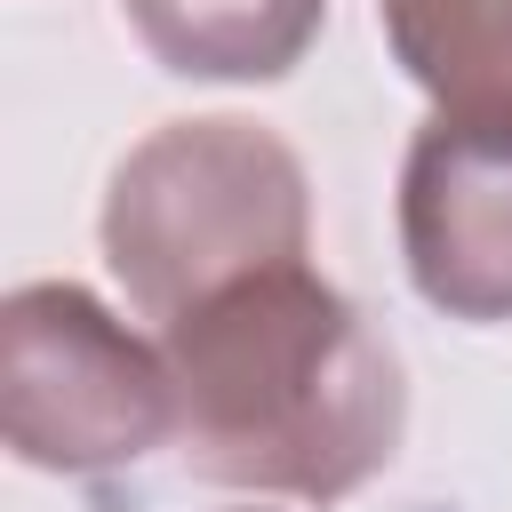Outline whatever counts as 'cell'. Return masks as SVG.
Here are the masks:
<instances>
[{
    "label": "cell",
    "mask_w": 512,
    "mask_h": 512,
    "mask_svg": "<svg viewBox=\"0 0 512 512\" xmlns=\"http://www.w3.org/2000/svg\"><path fill=\"white\" fill-rule=\"evenodd\" d=\"M160 336L176 440L200 480L336 504L400 456V352L312 264L256 272Z\"/></svg>",
    "instance_id": "obj_1"
},
{
    "label": "cell",
    "mask_w": 512,
    "mask_h": 512,
    "mask_svg": "<svg viewBox=\"0 0 512 512\" xmlns=\"http://www.w3.org/2000/svg\"><path fill=\"white\" fill-rule=\"evenodd\" d=\"M312 192L304 160L256 120H168L152 128L104 192V264L120 272L128 304L176 328L192 304L304 264Z\"/></svg>",
    "instance_id": "obj_2"
},
{
    "label": "cell",
    "mask_w": 512,
    "mask_h": 512,
    "mask_svg": "<svg viewBox=\"0 0 512 512\" xmlns=\"http://www.w3.org/2000/svg\"><path fill=\"white\" fill-rule=\"evenodd\" d=\"M0 432L32 472H112L176 432V376L80 280L0 304Z\"/></svg>",
    "instance_id": "obj_3"
},
{
    "label": "cell",
    "mask_w": 512,
    "mask_h": 512,
    "mask_svg": "<svg viewBox=\"0 0 512 512\" xmlns=\"http://www.w3.org/2000/svg\"><path fill=\"white\" fill-rule=\"evenodd\" d=\"M400 256L432 312L512 320V96L440 104L400 168Z\"/></svg>",
    "instance_id": "obj_4"
},
{
    "label": "cell",
    "mask_w": 512,
    "mask_h": 512,
    "mask_svg": "<svg viewBox=\"0 0 512 512\" xmlns=\"http://www.w3.org/2000/svg\"><path fill=\"white\" fill-rule=\"evenodd\" d=\"M152 64L184 80H280L320 40L328 0H120Z\"/></svg>",
    "instance_id": "obj_5"
},
{
    "label": "cell",
    "mask_w": 512,
    "mask_h": 512,
    "mask_svg": "<svg viewBox=\"0 0 512 512\" xmlns=\"http://www.w3.org/2000/svg\"><path fill=\"white\" fill-rule=\"evenodd\" d=\"M376 16L432 104L512 96V0H376Z\"/></svg>",
    "instance_id": "obj_6"
}]
</instances>
